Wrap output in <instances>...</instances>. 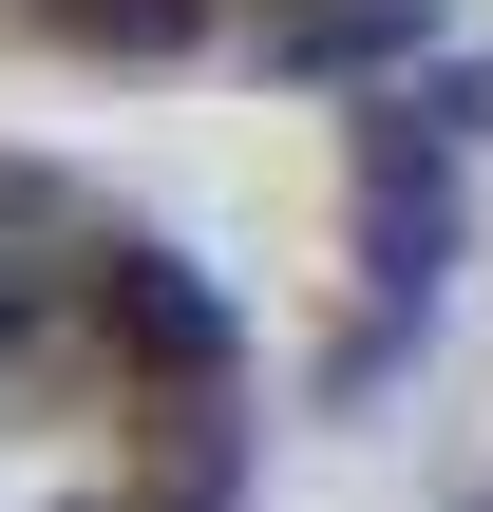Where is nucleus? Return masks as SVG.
Returning <instances> with one entry per match:
<instances>
[{"label": "nucleus", "instance_id": "nucleus-1", "mask_svg": "<svg viewBox=\"0 0 493 512\" xmlns=\"http://www.w3.org/2000/svg\"><path fill=\"white\" fill-rule=\"evenodd\" d=\"M209 304L0 171V512H209Z\"/></svg>", "mask_w": 493, "mask_h": 512}]
</instances>
